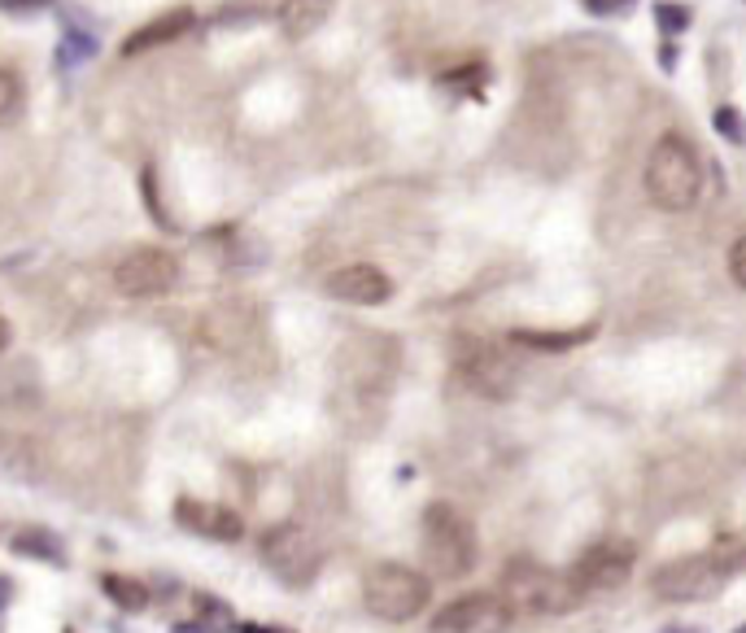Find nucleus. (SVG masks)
Returning <instances> with one entry per match:
<instances>
[{"label": "nucleus", "mask_w": 746, "mask_h": 633, "mask_svg": "<svg viewBox=\"0 0 746 633\" xmlns=\"http://www.w3.org/2000/svg\"><path fill=\"white\" fill-rule=\"evenodd\" d=\"M511 620H515V611L502 603V594L481 589V594H463V598L446 603L433 616V629L437 633H502Z\"/></svg>", "instance_id": "10"}, {"label": "nucleus", "mask_w": 746, "mask_h": 633, "mask_svg": "<svg viewBox=\"0 0 746 633\" xmlns=\"http://www.w3.org/2000/svg\"><path fill=\"white\" fill-rule=\"evenodd\" d=\"M729 280H733L737 288H746V236H737V240L729 245Z\"/></svg>", "instance_id": "18"}, {"label": "nucleus", "mask_w": 746, "mask_h": 633, "mask_svg": "<svg viewBox=\"0 0 746 633\" xmlns=\"http://www.w3.org/2000/svg\"><path fill=\"white\" fill-rule=\"evenodd\" d=\"M576 598L620 589L633 576V546L629 542H594L589 550L576 555V563L563 572Z\"/></svg>", "instance_id": "8"}, {"label": "nucleus", "mask_w": 746, "mask_h": 633, "mask_svg": "<svg viewBox=\"0 0 746 633\" xmlns=\"http://www.w3.org/2000/svg\"><path fill=\"white\" fill-rule=\"evenodd\" d=\"M175 516H179V524H184V529H192V533H201V537H214V542H236V537L245 533L240 516H236V511H227V507H219V502L184 498V502L175 507Z\"/></svg>", "instance_id": "12"}, {"label": "nucleus", "mask_w": 746, "mask_h": 633, "mask_svg": "<svg viewBox=\"0 0 746 633\" xmlns=\"http://www.w3.org/2000/svg\"><path fill=\"white\" fill-rule=\"evenodd\" d=\"M420 542H424L428 568H433L437 576H446V581H459V576H468V572L476 568V555H481L476 529H472V520H468L459 507H450V502H433V507L424 511Z\"/></svg>", "instance_id": "2"}, {"label": "nucleus", "mask_w": 746, "mask_h": 633, "mask_svg": "<svg viewBox=\"0 0 746 633\" xmlns=\"http://www.w3.org/2000/svg\"><path fill=\"white\" fill-rule=\"evenodd\" d=\"M0 603H5V581H0Z\"/></svg>", "instance_id": "23"}, {"label": "nucleus", "mask_w": 746, "mask_h": 633, "mask_svg": "<svg viewBox=\"0 0 746 633\" xmlns=\"http://www.w3.org/2000/svg\"><path fill=\"white\" fill-rule=\"evenodd\" d=\"M659 23H663V27H685L689 18L681 14V5H659Z\"/></svg>", "instance_id": "19"}, {"label": "nucleus", "mask_w": 746, "mask_h": 633, "mask_svg": "<svg viewBox=\"0 0 746 633\" xmlns=\"http://www.w3.org/2000/svg\"><path fill=\"white\" fill-rule=\"evenodd\" d=\"M332 5H336V0H284V5H279V32L288 40H306V36H314L327 23Z\"/></svg>", "instance_id": "14"}, {"label": "nucleus", "mask_w": 746, "mask_h": 633, "mask_svg": "<svg viewBox=\"0 0 746 633\" xmlns=\"http://www.w3.org/2000/svg\"><path fill=\"white\" fill-rule=\"evenodd\" d=\"M179 280V262L175 253L149 245V249H132L119 266H114V288L123 297H162L171 293Z\"/></svg>", "instance_id": "9"}, {"label": "nucleus", "mask_w": 746, "mask_h": 633, "mask_svg": "<svg viewBox=\"0 0 746 633\" xmlns=\"http://www.w3.org/2000/svg\"><path fill=\"white\" fill-rule=\"evenodd\" d=\"M455 376L463 389H472L476 398H489V402H502L520 389V359L511 355V346L502 342H481V337H468L459 342L455 350Z\"/></svg>", "instance_id": "5"}, {"label": "nucleus", "mask_w": 746, "mask_h": 633, "mask_svg": "<svg viewBox=\"0 0 746 633\" xmlns=\"http://www.w3.org/2000/svg\"><path fill=\"white\" fill-rule=\"evenodd\" d=\"M433 581L411 563H376L362 576V607L389 624L415 620L428 607Z\"/></svg>", "instance_id": "3"}, {"label": "nucleus", "mask_w": 746, "mask_h": 633, "mask_svg": "<svg viewBox=\"0 0 746 633\" xmlns=\"http://www.w3.org/2000/svg\"><path fill=\"white\" fill-rule=\"evenodd\" d=\"M720 132H724L729 140H737V119H733V110H720Z\"/></svg>", "instance_id": "21"}, {"label": "nucleus", "mask_w": 746, "mask_h": 633, "mask_svg": "<svg viewBox=\"0 0 746 633\" xmlns=\"http://www.w3.org/2000/svg\"><path fill=\"white\" fill-rule=\"evenodd\" d=\"M105 594H110L119 607H127V611L149 607V589H145L140 581H132V576H105Z\"/></svg>", "instance_id": "16"}, {"label": "nucleus", "mask_w": 746, "mask_h": 633, "mask_svg": "<svg viewBox=\"0 0 746 633\" xmlns=\"http://www.w3.org/2000/svg\"><path fill=\"white\" fill-rule=\"evenodd\" d=\"M594 328H576V333H511L515 346H533V350H572L581 342H589Z\"/></svg>", "instance_id": "15"}, {"label": "nucleus", "mask_w": 746, "mask_h": 633, "mask_svg": "<svg viewBox=\"0 0 746 633\" xmlns=\"http://www.w3.org/2000/svg\"><path fill=\"white\" fill-rule=\"evenodd\" d=\"M262 559H266V568L279 576V581H293V585H306L314 572H319V563H323V550H319V542H314V533L306 529V524H275V529H266L262 533Z\"/></svg>", "instance_id": "7"}, {"label": "nucleus", "mask_w": 746, "mask_h": 633, "mask_svg": "<svg viewBox=\"0 0 746 633\" xmlns=\"http://www.w3.org/2000/svg\"><path fill=\"white\" fill-rule=\"evenodd\" d=\"M192 23H197V14H192L188 5H179V10H166V14H162V18H153L149 27L132 32V36H127V45H123V53H127V58H136V53H145V49L171 45V40L188 36V32H192Z\"/></svg>", "instance_id": "13"}, {"label": "nucleus", "mask_w": 746, "mask_h": 633, "mask_svg": "<svg viewBox=\"0 0 746 633\" xmlns=\"http://www.w3.org/2000/svg\"><path fill=\"white\" fill-rule=\"evenodd\" d=\"M5 346H10V324L0 320V350H5Z\"/></svg>", "instance_id": "22"}, {"label": "nucleus", "mask_w": 746, "mask_h": 633, "mask_svg": "<svg viewBox=\"0 0 746 633\" xmlns=\"http://www.w3.org/2000/svg\"><path fill=\"white\" fill-rule=\"evenodd\" d=\"M733 568H737V559L716 555V550L685 555V559L663 563V568L650 576V589H655V598H663V603H698V598H716V594L729 585Z\"/></svg>", "instance_id": "6"}, {"label": "nucleus", "mask_w": 746, "mask_h": 633, "mask_svg": "<svg viewBox=\"0 0 746 633\" xmlns=\"http://www.w3.org/2000/svg\"><path fill=\"white\" fill-rule=\"evenodd\" d=\"M323 293L336 301H349V306H381L394 297V280L371 262H349L323 280Z\"/></svg>", "instance_id": "11"}, {"label": "nucleus", "mask_w": 746, "mask_h": 633, "mask_svg": "<svg viewBox=\"0 0 746 633\" xmlns=\"http://www.w3.org/2000/svg\"><path fill=\"white\" fill-rule=\"evenodd\" d=\"M585 5H589L594 14H611V10H624V5H633V0H585Z\"/></svg>", "instance_id": "20"}, {"label": "nucleus", "mask_w": 746, "mask_h": 633, "mask_svg": "<svg viewBox=\"0 0 746 633\" xmlns=\"http://www.w3.org/2000/svg\"><path fill=\"white\" fill-rule=\"evenodd\" d=\"M23 105V79L14 71H0V123L14 119Z\"/></svg>", "instance_id": "17"}, {"label": "nucleus", "mask_w": 746, "mask_h": 633, "mask_svg": "<svg viewBox=\"0 0 746 633\" xmlns=\"http://www.w3.org/2000/svg\"><path fill=\"white\" fill-rule=\"evenodd\" d=\"M703 193V166L689 140L681 136H659L650 158H646V197L663 214H681L698 201Z\"/></svg>", "instance_id": "1"}, {"label": "nucleus", "mask_w": 746, "mask_h": 633, "mask_svg": "<svg viewBox=\"0 0 746 633\" xmlns=\"http://www.w3.org/2000/svg\"><path fill=\"white\" fill-rule=\"evenodd\" d=\"M502 603L520 616H563L572 611L581 598L572 594L568 576L559 568L533 563V559H511L502 572Z\"/></svg>", "instance_id": "4"}]
</instances>
